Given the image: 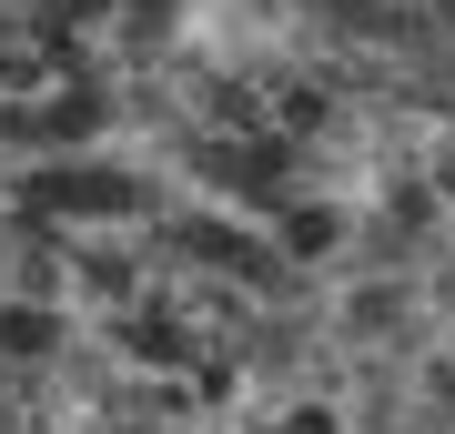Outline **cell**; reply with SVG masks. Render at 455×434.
Instances as JSON below:
<instances>
[]
</instances>
